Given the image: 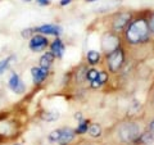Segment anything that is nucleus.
Returning a JSON list of instances; mask_svg holds the SVG:
<instances>
[{
    "mask_svg": "<svg viewBox=\"0 0 154 145\" xmlns=\"http://www.w3.org/2000/svg\"><path fill=\"white\" fill-rule=\"evenodd\" d=\"M149 37H150V30L148 26V21L144 18L130 21L127 27L125 28V39L128 44H143L149 40Z\"/></svg>",
    "mask_w": 154,
    "mask_h": 145,
    "instance_id": "obj_1",
    "label": "nucleus"
},
{
    "mask_svg": "<svg viewBox=\"0 0 154 145\" xmlns=\"http://www.w3.org/2000/svg\"><path fill=\"white\" fill-rule=\"evenodd\" d=\"M18 125L7 113L0 114V144H5L17 137Z\"/></svg>",
    "mask_w": 154,
    "mask_h": 145,
    "instance_id": "obj_2",
    "label": "nucleus"
},
{
    "mask_svg": "<svg viewBox=\"0 0 154 145\" xmlns=\"http://www.w3.org/2000/svg\"><path fill=\"white\" fill-rule=\"evenodd\" d=\"M117 135L122 143H135L140 136V126L135 122L121 123L117 128Z\"/></svg>",
    "mask_w": 154,
    "mask_h": 145,
    "instance_id": "obj_3",
    "label": "nucleus"
},
{
    "mask_svg": "<svg viewBox=\"0 0 154 145\" xmlns=\"http://www.w3.org/2000/svg\"><path fill=\"white\" fill-rule=\"evenodd\" d=\"M123 62H125V53L119 46L107 54L108 68L110 72H113V73H116V72H118L121 69V67L123 66Z\"/></svg>",
    "mask_w": 154,
    "mask_h": 145,
    "instance_id": "obj_4",
    "label": "nucleus"
},
{
    "mask_svg": "<svg viewBox=\"0 0 154 145\" xmlns=\"http://www.w3.org/2000/svg\"><path fill=\"white\" fill-rule=\"evenodd\" d=\"M49 40L45 35H41V33H35L28 41V49L32 53H41L46 50V48L49 46Z\"/></svg>",
    "mask_w": 154,
    "mask_h": 145,
    "instance_id": "obj_5",
    "label": "nucleus"
},
{
    "mask_svg": "<svg viewBox=\"0 0 154 145\" xmlns=\"http://www.w3.org/2000/svg\"><path fill=\"white\" fill-rule=\"evenodd\" d=\"M8 88L11 89V91H13L14 94H18V95L26 93V84L23 82L21 76H19L17 72H11L9 79H8Z\"/></svg>",
    "mask_w": 154,
    "mask_h": 145,
    "instance_id": "obj_6",
    "label": "nucleus"
},
{
    "mask_svg": "<svg viewBox=\"0 0 154 145\" xmlns=\"http://www.w3.org/2000/svg\"><path fill=\"white\" fill-rule=\"evenodd\" d=\"M49 76V69L42 68V67L37 66V67H32L31 68V77H32V82L35 85H41L42 82H45V80Z\"/></svg>",
    "mask_w": 154,
    "mask_h": 145,
    "instance_id": "obj_7",
    "label": "nucleus"
},
{
    "mask_svg": "<svg viewBox=\"0 0 154 145\" xmlns=\"http://www.w3.org/2000/svg\"><path fill=\"white\" fill-rule=\"evenodd\" d=\"M130 18H131V14L130 13H119L114 17V21H113V31L116 32H119L125 30L127 27V25L130 23Z\"/></svg>",
    "mask_w": 154,
    "mask_h": 145,
    "instance_id": "obj_8",
    "label": "nucleus"
},
{
    "mask_svg": "<svg viewBox=\"0 0 154 145\" xmlns=\"http://www.w3.org/2000/svg\"><path fill=\"white\" fill-rule=\"evenodd\" d=\"M35 32L41 33V35H45V36L59 37L62 33V27L57 26V25H42V26L35 27Z\"/></svg>",
    "mask_w": 154,
    "mask_h": 145,
    "instance_id": "obj_9",
    "label": "nucleus"
},
{
    "mask_svg": "<svg viewBox=\"0 0 154 145\" xmlns=\"http://www.w3.org/2000/svg\"><path fill=\"white\" fill-rule=\"evenodd\" d=\"M76 136V131L72 130L71 127H64L60 128V137L58 140V143L60 145H68L69 143L73 141V139Z\"/></svg>",
    "mask_w": 154,
    "mask_h": 145,
    "instance_id": "obj_10",
    "label": "nucleus"
},
{
    "mask_svg": "<svg viewBox=\"0 0 154 145\" xmlns=\"http://www.w3.org/2000/svg\"><path fill=\"white\" fill-rule=\"evenodd\" d=\"M49 48H50V53L55 58H62V57H63L66 46H64L63 41H62L59 37H57L55 40L51 42V44H49Z\"/></svg>",
    "mask_w": 154,
    "mask_h": 145,
    "instance_id": "obj_11",
    "label": "nucleus"
},
{
    "mask_svg": "<svg viewBox=\"0 0 154 145\" xmlns=\"http://www.w3.org/2000/svg\"><path fill=\"white\" fill-rule=\"evenodd\" d=\"M54 60H55V57L53 55L50 51H45L44 54L40 57V59H38V66L42 67V68L50 69V67L54 63Z\"/></svg>",
    "mask_w": 154,
    "mask_h": 145,
    "instance_id": "obj_12",
    "label": "nucleus"
},
{
    "mask_svg": "<svg viewBox=\"0 0 154 145\" xmlns=\"http://www.w3.org/2000/svg\"><path fill=\"white\" fill-rule=\"evenodd\" d=\"M16 59H17L16 55H8L7 58H4V59L0 60V76H3L9 68H11V66L13 64V62Z\"/></svg>",
    "mask_w": 154,
    "mask_h": 145,
    "instance_id": "obj_13",
    "label": "nucleus"
},
{
    "mask_svg": "<svg viewBox=\"0 0 154 145\" xmlns=\"http://www.w3.org/2000/svg\"><path fill=\"white\" fill-rule=\"evenodd\" d=\"M107 80H108V75L105 72H99V76L91 82V88H95V89L100 88L104 82H107Z\"/></svg>",
    "mask_w": 154,
    "mask_h": 145,
    "instance_id": "obj_14",
    "label": "nucleus"
},
{
    "mask_svg": "<svg viewBox=\"0 0 154 145\" xmlns=\"http://www.w3.org/2000/svg\"><path fill=\"white\" fill-rule=\"evenodd\" d=\"M59 112L58 110H50V112H45L42 113V119L44 121H48V122H53V121H57L58 118H59Z\"/></svg>",
    "mask_w": 154,
    "mask_h": 145,
    "instance_id": "obj_15",
    "label": "nucleus"
},
{
    "mask_svg": "<svg viewBox=\"0 0 154 145\" xmlns=\"http://www.w3.org/2000/svg\"><path fill=\"white\" fill-rule=\"evenodd\" d=\"M153 140H154L153 132H144V134H140V136L137 137L136 141H140L141 144H149V143H152Z\"/></svg>",
    "mask_w": 154,
    "mask_h": 145,
    "instance_id": "obj_16",
    "label": "nucleus"
},
{
    "mask_svg": "<svg viewBox=\"0 0 154 145\" xmlns=\"http://www.w3.org/2000/svg\"><path fill=\"white\" fill-rule=\"evenodd\" d=\"M88 131H89L90 136L98 137V136H100V135H102V127H100L98 123H94V125H91V126H89Z\"/></svg>",
    "mask_w": 154,
    "mask_h": 145,
    "instance_id": "obj_17",
    "label": "nucleus"
},
{
    "mask_svg": "<svg viewBox=\"0 0 154 145\" xmlns=\"http://www.w3.org/2000/svg\"><path fill=\"white\" fill-rule=\"evenodd\" d=\"M100 59V54L98 51H95V50H90L88 53V60H89V63L90 64H96L99 62Z\"/></svg>",
    "mask_w": 154,
    "mask_h": 145,
    "instance_id": "obj_18",
    "label": "nucleus"
},
{
    "mask_svg": "<svg viewBox=\"0 0 154 145\" xmlns=\"http://www.w3.org/2000/svg\"><path fill=\"white\" fill-rule=\"evenodd\" d=\"M88 128H89V123L88 121H81L79 127H77L75 131H76V135H82V134H86L88 132Z\"/></svg>",
    "mask_w": 154,
    "mask_h": 145,
    "instance_id": "obj_19",
    "label": "nucleus"
},
{
    "mask_svg": "<svg viewBox=\"0 0 154 145\" xmlns=\"http://www.w3.org/2000/svg\"><path fill=\"white\" fill-rule=\"evenodd\" d=\"M60 137V128L58 130H54V131H51L49 134V136H48V139H49V141L51 143H58V140H59Z\"/></svg>",
    "mask_w": 154,
    "mask_h": 145,
    "instance_id": "obj_20",
    "label": "nucleus"
},
{
    "mask_svg": "<svg viewBox=\"0 0 154 145\" xmlns=\"http://www.w3.org/2000/svg\"><path fill=\"white\" fill-rule=\"evenodd\" d=\"M35 28H25V30H22L21 32V36L23 39H31L33 35H35Z\"/></svg>",
    "mask_w": 154,
    "mask_h": 145,
    "instance_id": "obj_21",
    "label": "nucleus"
},
{
    "mask_svg": "<svg viewBox=\"0 0 154 145\" xmlns=\"http://www.w3.org/2000/svg\"><path fill=\"white\" fill-rule=\"evenodd\" d=\"M99 72L100 71H96V69H90V71H88V73H86V79H88L90 82H93L96 77L99 76Z\"/></svg>",
    "mask_w": 154,
    "mask_h": 145,
    "instance_id": "obj_22",
    "label": "nucleus"
},
{
    "mask_svg": "<svg viewBox=\"0 0 154 145\" xmlns=\"http://www.w3.org/2000/svg\"><path fill=\"white\" fill-rule=\"evenodd\" d=\"M148 26H149V30H150V32H153V33H154V14L150 17V19H149Z\"/></svg>",
    "mask_w": 154,
    "mask_h": 145,
    "instance_id": "obj_23",
    "label": "nucleus"
},
{
    "mask_svg": "<svg viewBox=\"0 0 154 145\" xmlns=\"http://www.w3.org/2000/svg\"><path fill=\"white\" fill-rule=\"evenodd\" d=\"M36 3L38 4V5H41V7H46V5H49L50 4V0H36Z\"/></svg>",
    "mask_w": 154,
    "mask_h": 145,
    "instance_id": "obj_24",
    "label": "nucleus"
},
{
    "mask_svg": "<svg viewBox=\"0 0 154 145\" xmlns=\"http://www.w3.org/2000/svg\"><path fill=\"white\" fill-rule=\"evenodd\" d=\"M69 3H71V0H62V2H60V5L64 7V5H67V4H69Z\"/></svg>",
    "mask_w": 154,
    "mask_h": 145,
    "instance_id": "obj_25",
    "label": "nucleus"
},
{
    "mask_svg": "<svg viewBox=\"0 0 154 145\" xmlns=\"http://www.w3.org/2000/svg\"><path fill=\"white\" fill-rule=\"evenodd\" d=\"M149 128H150V131L154 134V119L152 121V123H150V126H149Z\"/></svg>",
    "mask_w": 154,
    "mask_h": 145,
    "instance_id": "obj_26",
    "label": "nucleus"
},
{
    "mask_svg": "<svg viewBox=\"0 0 154 145\" xmlns=\"http://www.w3.org/2000/svg\"><path fill=\"white\" fill-rule=\"evenodd\" d=\"M88 2H95V0H88Z\"/></svg>",
    "mask_w": 154,
    "mask_h": 145,
    "instance_id": "obj_27",
    "label": "nucleus"
},
{
    "mask_svg": "<svg viewBox=\"0 0 154 145\" xmlns=\"http://www.w3.org/2000/svg\"><path fill=\"white\" fill-rule=\"evenodd\" d=\"M13 145H22V144H13Z\"/></svg>",
    "mask_w": 154,
    "mask_h": 145,
    "instance_id": "obj_28",
    "label": "nucleus"
},
{
    "mask_svg": "<svg viewBox=\"0 0 154 145\" xmlns=\"http://www.w3.org/2000/svg\"><path fill=\"white\" fill-rule=\"evenodd\" d=\"M86 145H93V144H86Z\"/></svg>",
    "mask_w": 154,
    "mask_h": 145,
    "instance_id": "obj_29",
    "label": "nucleus"
},
{
    "mask_svg": "<svg viewBox=\"0 0 154 145\" xmlns=\"http://www.w3.org/2000/svg\"><path fill=\"white\" fill-rule=\"evenodd\" d=\"M0 145H5V144H0Z\"/></svg>",
    "mask_w": 154,
    "mask_h": 145,
    "instance_id": "obj_30",
    "label": "nucleus"
}]
</instances>
